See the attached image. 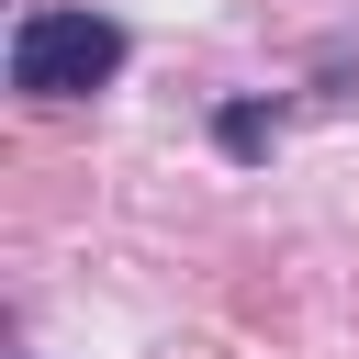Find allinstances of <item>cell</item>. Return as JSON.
<instances>
[{
  "label": "cell",
  "instance_id": "6da1fadb",
  "mask_svg": "<svg viewBox=\"0 0 359 359\" xmlns=\"http://www.w3.org/2000/svg\"><path fill=\"white\" fill-rule=\"evenodd\" d=\"M123 67V22L112 11H22L11 22V90L34 101H79Z\"/></svg>",
  "mask_w": 359,
  "mask_h": 359
},
{
  "label": "cell",
  "instance_id": "7a4b0ae2",
  "mask_svg": "<svg viewBox=\"0 0 359 359\" xmlns=\"http://www.w3.org/2000/svg\"><path fill=\"white\" fill-rule=\"evenodd\" d=\"M224 146H236V157H258V146H269V112H247V101H236V112H224Z\"/></svg>",
  "mask_w": 359,
  "mask_h": 359
}]
</instances>
